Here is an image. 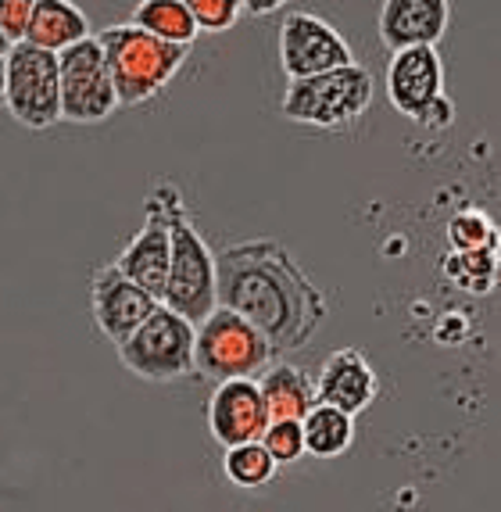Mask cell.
Listing matches in <instances>:
<instances>
[{"label": "cell", "mask_w": 501, "mask_h": 512, "mask_svg": "<svg viewBox=\"0 0 501 512\" xmlns=\"http://www.w3.org/2000/svg\"><path fill=\"white\" fill-rule=\"evenodd\" d=\"M215 298L255 326L276 359L305 348L330 312L319 283L272 237L240 240L215 255Z\"/></svg>", "instance_id": "obj_1"}, {"label": "cell", "mask_w": 501, "mask_h": 512, "mask_svg": "<svg viewBox=\"0 0 501 512\" xmlns=\"http://www.w3.org/2000/svg\"><path fill=\"white\" fill-rule=\"evenodd\" d=\"M94 40L101 43V54L108 61L119 108L154 101L190 61V47H172V43L154 40L151 33L129 26V22L101 29Z\"/></svg>", "instance_id": "obj_2"}, {"label": "cell", "mask_w": 501, "mask_h": 512, "mask_svg": "<svg viewBox=\"0 0 501 512\" xmlns=\"http://www.w3.org/2000/svg\"><path fill=\"white\" fill-rule=\"evenodd\" d=\"M376 83L366 65H344L308 79H287L280 115L312 129H348L373 108Z\"/></svg>", "instance_id": "obj_3"}, {"label": "cell", "mask_w": 501, "mask_h": 512, "mask_svg": "<svg viewBox=\"0 0 501 512\" xmlns=\"http://www.w3.org/2000/svg\"><path fill=\"white\" fill-rule=\"evenodd\" d=\"M269 362H276L269 341L230 308L219 305L194 326V376L208 384L258 380Z\"/></svg>", "instance_id": "obj_4"}, {"label": "cell", "mask_w": 501, "mask_h": 512, "mask_svg": "<svg viewBox=\"0 0 501 512\" xmlns=\"http://www.w3.org/2000/svg\"><path fill=\"white\" fill-rule=\"evenodd\" d=\"M122 366L147 384H176L194 376V323L158 305L119 344Z\"/></svg>", "instance_id": "obj_5"}, {"label": "cell", "mask_w": 501, "mask_h": 512, "mask_svg": "<svg viewBox=\"0 0 501 512\" xmlns=\"http://www.w3.org/2000/svg\"><path fill=\"white\" fill-rule=\"evenodd\" d=\"M387 101L398 115L423 129H448L455 122V104L444 94V61L437 47H405L387 61Z\"/></svg>", "instance_id": "obj_6"}, {"label": "cell", "mask_w": 501, "mask_h": 512, "mask_svg": "<svg viewBox=\"0 0 501 512\" xmlns=\"http://www.w3.org/2000/svg\"><path fill=\"white\" fill-rule=\"evenodd\" d=\"M169 244V276H165L162 305L197 326L208 312L219 308V298H215V251L197 233V226H190L187 215L172 219Z\"/></svg>", "instance_id": "obj_7"}, {"label": "cell", "mask_w": 501, "mask_h": 512, "mask_svg": "<svg viewBox=\"0 0 501 512\" xmlns=\"http://www.w3.org/2000/svg\"><path fill=\"white\" fill-rule=\"evenodd\" d=\"M144 212H147L144 226L133 233V240L115 258V269L126 280H133L136 287H144L162 305L165 276H169V248H172L169 226L172 219L187 215V205H183V194H179L176 183H154V190L147 194Z\"/></svg>", "instance_id": "obj_8"}, {"label": "cell", "mask_w": 501, "mask_h": 512, "mask_svg": "<svg viewBox=\"0 0 501 512\" xmlns=\"http://www.w3.org/2000/svg\"><path fill=\"white\" fill-rule=\"evenodd\" d=\"M4 108L29 129H51L61 122L58 101V54L33 43H11L4 54Z\"/></svg>", "instance_id": "obj_9"}, {"label": "cell", "mask_w": 501, "mask_h": 512, "mask_svg": "<svg viewBox=\"0 0 501 512\" xmlns=\"http://www.w3.org/2000/svg\"><path fill=\"white\" fill-rule=\"evenodd\" d=\"M58 101L61 119L79 122V126H94L119 111L108 61L94 36H86L76 47L58 54Z\"/></svg>", "instance_id": "obj_10"}, {"label": "cell", "mask_w": 501, "mask_h": 512, "mask_svg": "<svg viewBox=\"0 0 501 512\" xmlns=\"http://www.w3.org/2000/svg\"><path fill=\"white\" fill-rule=\"evenodd\" d=\"M280 65L287 79H308L355 65V51L326 18L312 11H290L280 22Z\"/></svg>", "instance_id": "obj_11"}, {"label": "cell", "mask_w": 501, "mask_h": 512, "mask_svg": "<svg viewBox=\"0 0 501 512\" xmlns=\"http://www.w3.org/2000/svg\"><path fill=\"white\" fill-rule=\"evenodd\" d=\"M154 308H158V301L144 287H136L133 280H126L115 269V262L101 265L94 273V280H90V312H94V323L104 341L115 344V348L151 316Z\"/></svg>", "instance_id": "obj_12"}, {"label": "cell", "mask_w": 501, "mask_h": 512, "mask_svg": "<svg viewBox=\"0 0 501 512\" xmlns=\"http://www.w3.org/2000/svg\"><path fill=\"white\" fill-rule=\"evenodd\" d=\"M312 380H315V402L330 405V409L344 412L351 419L358 412H366L376 402V394H380V376H376L366 351L358 348L330 351Z\"/></svg>", "instance_id": "obj_13"}, {"label": "cell", "mask_w": 501, "mask_h": 512, "mask_svg": "<svg viewBox=\"0 0 501 512\" xmlns=\"http://www.w3.org/2000/svg\"><path fill=\"white\" fill-rule=\"evenodd\" d=\"M265 427H269V412H265L255 380L215 384L212 398H208V434L215 437V444L233 448V444L258 441Z\"/></svg>", "instance_id": "obj_14"}, {"label": "cell", "mask_w": 501, "mask_h": 512, "mask_svg": "<svg viewBox=\"0 0 501 512\" xmlns=\"http://www.w3.org/2000/svg\"><path fill=\"white\" fill-rule=\"evenodd\" d=\"M451 26V0H383L376 29L387 51L437 47Z\"/></svg>", "instance_id": "obj_15"}, {"label": "cell", "mask_w": 501, "mask_h": 512, "mask_svg": "<svg viewBox=\"0 0 501 512\" xmlns=\"http://www.w3.org/2000/svg\"><path fill=\"white\" fill-rule=\"evenodd\" d=\"M258 391H262L265 412L272 419H305L312 412L315 402V380L305 366H294V362H269V366L258 373Z\"/></svg>", "instance_id": "obj_16"}, {"label": "cell", "mask_w": 501, "mask_h": 512, "mask_svg": "<svg viewBox=\"0 0 501 512\" xmlns=\"http://www.w3.org/2000/svg\"><path fill=\"white\" fill-rule=\"evenodd\" d=\"M90 33V18L79 4L72 0H33V11H29L26 36L22 40L40 47V51L61 54L68 47H76L79 40H86Z\"/></svg>", "instance_id": "obj_17"}, {"label": "cell", "mask_w": 501, "mask_h": 512, "mask_svg": "<svg viewBox=\"0 0 501 512\" xmlns=\"http://www.w3.org/2000/svg\"><path fill=\"white\" fill-rule=\"evenodd\" d=\"M129 26L144 29L154 40L172 43V47H190L201 36V29L194 26V18H190L183 0H140L133 8V22Z\"/></svg>", "instance_id": "obj_18"}, {"label": "cell", "mask_w": 501, "mask_h": 512, "mask_svg": "<svg viewBox=\"0 0 501 512\" xmlns=\"http://www.w3.org/2000/svg\"><path fill=\"white\" fill-rule=\"evenodd\" d=\"M301 434H305V455L337 459L355 444V419L330 405H312V412L301 419Z\"/></svg>", "instance_id": "obj_19"}, {"label": "cell", "mask_w": 501, "mask_h": 512, "mask_svg": "<svg viewBox=\"0 0 501 512\" xmlns=\"http://www.w3.org/2000/svg\"><path fill=\"white\" fill-rule=\"evenodd\" d=\"M222 477L240 491H258L276 477V462L258 441L233 444V448H222Z\"/></svg>", "instance_id": "obj_20"}, {"label": "cell", "mask_w": 501, "mask_h": 512, "mask_svg": "<svg viewBox=\"0 0 501 512\" xmlns=\"http://www.w3.org/2000/svg\"><path fill=\"white\" fill-rule=\"evenodd\" d=\"M444 273L451 276V283H459L462 291H491L498 258L494 251H455L444 262Z\"/></svg>", "instance_id": "obj_21"}, {"label": "cell", "mask_w": 501, "mask_h": 512, "mask_svg": "<svg viewBox=\"0 0 501 512\" xmlns=\"http://www.w3.org/2000/svg\"><path fill=\"white\" fill-rule=\"evenodd\" d=\"M258 444H262L265 452H269V459L276 462V470L305 459V434H301L298 419H272L269 427L262 430V437H258Z\"/></svg>", "instance_id": "obj_22"}, {"label": "cell", "mask_w": 501, "mask_h": 512, "mask_svg": "<svg viewBox=\"0 0 501 512\" xmlns=\"http://www.w3.org/2000/svg\"><path fill=\"white\" fill-rule=\"evenodd\" d=\"M448 244L455 251H498V233L484 212H459L448 222Z\"/></svg>", "instance_id": "obj_23"}, {"label": "cell", "mask_w": 501, "mask_h": 512, "mask_svg": "<svg viewBox=\"0 0 501 512\" xmlns=\"http://www.w3.org/2000/svg\"><path fill=\"white\" fill-rule=\"evenodd\" d=\"M201 33H230L244 15L240 0H183Z\"/></svg>", "instance_id": "obj_24"}, {"label": "cell", "mask_w": 501, "mask_h": 512, "mask_svg": "<svg viewBox=\"0 0 501 512\" xmlns=\"http://www.w3.org/2000/svg\"><path fill=\"white\" fill-rule=\"evenodd\" d=\"M29 11H33V0H0V33L11 43H22L26 36Z\"/></svg>", "instance_id": "obj_25"}, {"label": "cell", "mask_w": 501, "mask_h": 512, "mask_svg": "<svg viewBox=\"0 0 501 512\" xmlns=\"http://www.w3.org/2000/svg\"><path fill=\"white\" fill-rule=\"evenodd\" d=\"M244 11H251L255 18H265V15H276L280 8H287L290 0H240Z\"/></svg>", "instance_id": "obj_26"}, {"label": "cell", "mask_w": 501, "mask_h": 512, "mask_svg": "<svg viewBox=\"0 0 501 512\" xmlns=\"http://www.w3.org/2000/svg\"><path fill=\"white\" fill-rule=\"evenodd\" d=\"M11 51V40H8V36H4V33H0V58H4V54H8Z\"/></svg>", "instance_id": "obj_27"}, {"label": "cell", "mask_w": 501, "mask_h": 512, "mask_svg": "<svg viewBox=\"0 0 501 512\" xmlns=\"http://www.w3.org/2000/svg\"><path fill=\"white\" fill-rule=\"evenodd\" d=\"M0 108H4V58H0Z\"/></svg>", "instance_id": "obj_28"}]
</instances>
